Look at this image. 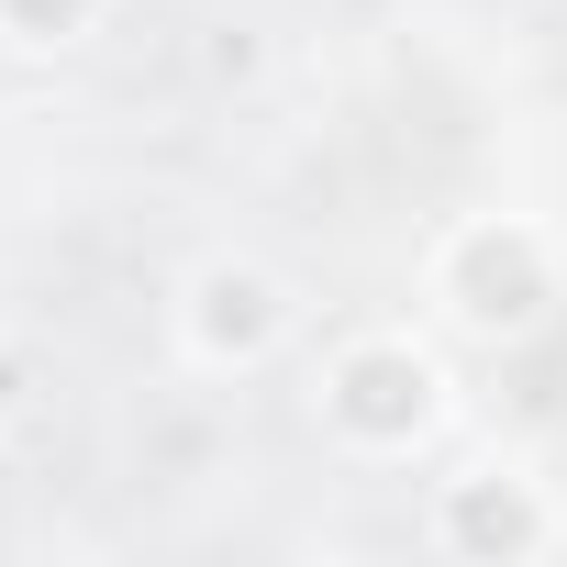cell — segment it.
Segmentation results:
<instances>
[{
  "mask_svg": "<svg viewBox=\"0 0 567 567\" xmlns=\"http://www.w3.org/2000/svg\"><path fill=\"white\" fill-rule=\"evenodd\" d=\"M334 412L346 423H368V434H412L423 412H434V379H423V357H357L346 368V390H334Z\"/></svg>",
  "mask_w": 567,
  "mask_h": 567,
  "instance_id": "6da1fadb",
  "label": "cell"
},
{
  "mask_svg": "<svg viewBox=\"0 0 567 567\" xmlns=\"http://www.w3.org/2000/svg\"><path fill=\"white\" fill-rule=\"evenodd\" d=\"M467 534H512V545H523L534 512H512V501H467Z\"/></svg>",
  "mask_w": 567,
  "mask_h": 567,
  "instance_id": "3957f363",
  "label": "cell"
},
{
  "mask_svg": "<svg viewBox=\"0 0 567 567\" xmlns=\"http://www.w3.org/2000/svg\"><path fill=\"white\" fill-rule=\"evenodd\" d=\"M278 334V290L267 278H245V267H223V278H200V346L223 357V346H267Z\"/></svg>",
  "mask_w": 567,
  "mask_h": 567,
  "instance_id": "7a4b0ae2",
  "label": "cell"
}]
</instances>
